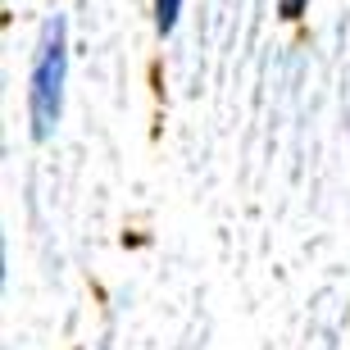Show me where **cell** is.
<instances>
[{"label": "cell", "instance_id": "1", "mask_svg": "<svg viewBox=\"0 0 350 350\" xmlns=\"http://www.w3.org/2000/svg\"><path fill=\"white\" fill-rule=\"evenodd\" d=\"M64 82H68V27L55 14L41 27V46L27 73V118H32V137L46 142L64 114Z\"/></svg>", "mask_w": 350, "mask_h": 350}, {"label": "cell", "instance_id": "2", "mask_svg": "<svg viewBox=\"0 0 350 350\" xmlns=\"http://www.w3.org/2000/svg\"><path fill=\"white\" fill-rule=\"evenodd\" d=\"M178 14H182V0H155V32L159 37H169L173 27H178Z\"/></svg>", "mask_w": 350, "mask_h": 350}, {"label": "cell", "instance_id": "3", "mask_svg": "<svg viewBox=\"0 0 350 350\" xmlns=\"http://www.w3.org/2000/svg\"><path fill=\"white\" fill-rule=\"evenodd\" d=\"M305 10H310V0H278V14H282L286 23H296Z\"/></svg>", "mask_w": 350, "mask_h": 350}]
</instances>
